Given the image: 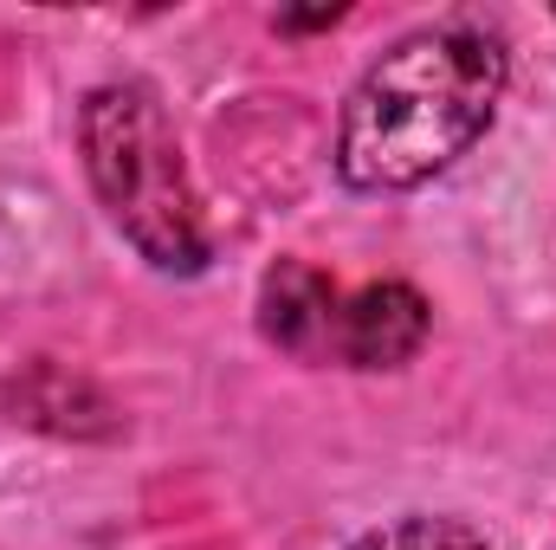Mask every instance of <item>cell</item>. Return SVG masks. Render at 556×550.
I'll return each instance as SVG.
<instances>
[{"instance_id":"cell-2","label":"cell","mask_w":556,"mask_h":550,"mask_svg":"<svg viewBox=\"0 0 556 550\" xmlns=\"http://www.w3.org/2000/svg\"><path fill=\"white\" fill-rule=\"evenodd\" d=\"M78 149H85V175L111 227L155 273H207L214 240H207V221H201V201L181 162V137L149 85L137 78L98 85L78 104Z\"/></svg>"},{"instance_id":"cell-6","label":"cell","mask_w":556,"mask_h":550,"mask_svg":"<svg viewBox=\"0 0 556 550\" xmlns=\"http://www.w3.org/2000/svg\"><path fill=\"white\" fill-rule=\"evenodd\" d=\"M343 20V7H317V13H278V26L285 33H304V26H337Z\"/></svg>"},{"instance_id":"cell-5","label":"cell","mask_w":556,"mask_h":550,"mask_svg":"<svg viewBox=\"0 0 556 550\" xmlns=\"http://www.w3.org/2000/svg\"><path fill=\"white\" fill-rule=\"evenodd\" d=\"M350 550H492V545H485V532H472L466 518L408 512V518H389V525L363 532Z\"/></svg>"},{"instance_id":"cell-3","label":"cell","mask_w":556,"mask_h":550,"mask_svg":"<svg viewBox=\"0 0 556 550\" xmlns=\"http://www.w3.org/2000/svg\"><path fill=\"white\" fill-rule=\"evenodd\" d=\"M427 298H420L408 278H376L363 291L343 298V317H337V363L350 370H402L427 343Z\"/></svg>"},{"instance_id":"cell-1","label":"cell","mask_w":556,"mask_h":550,"mask_svg":"<svg viewBox=\"0 0 556 550\" xmlns=\"http://www.w3.org/2000/svg\"><path fill=\"white\" fill-rule=\"evenodd\" d=\"M511 59L485 26H427L389 46L350 91L337 175L356 195H402L453 168L492 130Z\"/></svg>"},{"instance_id":"cell-4","label":"cell","mask_w":556,"mask_h":550,"mask_svg":"<svg viewBox=\"0 0 556 550\" xmlns=\"http://www.w3.org/2000/svg\"><path fill=\"white\" fill-rule=\"evenodd\" d=\"M337 317L343 291L304 260H278L260 285V330L298 363H337Z\"/></svg>"}]
</instances>
